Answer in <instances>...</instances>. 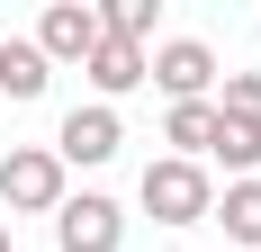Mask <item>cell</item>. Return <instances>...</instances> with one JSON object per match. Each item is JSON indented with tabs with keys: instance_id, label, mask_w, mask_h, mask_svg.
Masks as SVG:
<instances>
[{
	"instance_id": "obj_1",
	"label": "cell",
	"mask_w": 261,
	"mask_h": 252,
	"mask_svg": "<svg viewBox=\"0 0 261 252\" xmlns=\"http://www.w3.org/2000/svg\"><path fill=\"white\" fill-rule=\"evenodd\" d=\"M207 207H216V189H207V162H144V216L153 225H207Z\"/></svg>"
},
{
	"instance_id": "obj_2",
	"label": "cell",
	"mask_w": 261,
	"mask_h": 252,
	"mask_svg": "<svg viewBox=\"0 0 261 252\" xmlns=\"http://www.w3.org/2000/svg\"><path fill=\"white\" fill-rule=\"evenodd\" d=\"M0 207H9V216H54V207H63V162H54L45 144H9V162H0Z\"/></svg>"
},
{
	"instance_id": "obj_3",
	"label": "cell",
	"mask_w": 261,
	"mask_h": 252,
	"mask_svg": "<svg viewBox=\"0 0 261 252\" xmlns=\"http://www.w3.org/2000/svg\"><path fill=\"white\" fill-rule=\"evenodd\" d=\"M117 144H126L117 108H99V99H90V108H72V117L54 126V144H45V153H54V162H81V171H99V162H108Z\"/></svg>"
},
{
	"instance_id": "obj_4",
	"label": "cell",
	"mask_w": 261,
	"mask_h": 252,
	"mask_svg": "<svg viewBox=\"0 0 261 252\" xmlns=\"http://www.w3.org/2000/svg\"><path fill=\"white\" fill-rule=\"evenodd\" d=\"M144 81H162L171 108H180V99H207V90H216V54L198 45V36H171V45L144 54Z\"/></svg>"
},
{
	"instance_id": "obj_5",
	"label": "cell",
	"mask_w": 261,
	"mask_h": 252,
	"mask_svg": "<svg viewBox=\"0 0 261 252\" xmlns=\"http://www.w3.org/2000/svg\"><path fill=\"white\" fill-rule=\"evenodd\" d=\"M117 234H126V216H117V198H99V189H81V198L54 207V243L63 252H117Z\"/></svg>"
},
{
	"instance_id": "obj_6",
	"label": "cell",
	"mask_w": 261,
	"mask_h": 252,
	"mask_svg": "<svg viewBox=\"0 0 261 252\" xmlns=\"http://www.w3.org/2000/svg\"><path fill=\"white\" fill-rule=\"evenodd\" d=\"M27 45L45 54V63H90V45H99V9H90V0H54L45 27H36Z\"/></svg>"
},
{
	"instance_id": "obj_7",
	"label": "cell",
	"mask_w": 261,
	"mask_h": 252,
	"mask_svg": "<svg viewBox=\"0 0 261 252\" xmlns=\"http://www.w3.org/2000/svg\"><path fill=\"white\" fill-rule=\"evenodd\" d=\"M81 72H90V90H99V108H108L117 90H135V81H144V45H126V36H99Z\"/></svg>"
},
{
	"instance_id": "obj_8",
	"label": "cell",
	"mask_w": 261,
	"mask_h": 252,
	"mask_svg": "<svg viewBox=\"0 0 261 252\" xmlns=\"http://www.w3.org/2000/svg\"><path fill=\"white\" fill-rule=\"evenodd\" d=\"M162 144H171V162H207V144H216V99H180L171 117H162Z\"/></svg>"
},
{
	"instance_id": "obj_9",
	"label": "cell",
	"mask_w": 261,
	"mask_h": 252,
	"mask_svg": "<svg viewBox=\"0 0 261 252\" xmlns=\"http://www.w3.org/2000/svg\"><path fill=\"white\" fill-rule=\"evenodd\" d=\"M207 216L225 225V243H243V252H261V180H225V198H216Z\"/></svg>"
},
{
	"instance_id": "obj_10",
	"label": "cell",
	"mask_w": 261,
	"mask_h": 252,
	"mask_svg": "<svg viewBox=\"0 0 261 252\" xmlns=\"http://www.w3.org/2000/svg\"><path fill=\"white\" fill-rule=\"evenodd\" d=\"M45 81H54L45 54L27 45V36H0V90H9V99H45Z\"/></svg>"
},
{
	"instance_id": "obj_11",
	"label": "cell",
	"mask_w": 261,
	"mask_h": 252,
	"mask_svg": "<svg viewBox=\"0 0 261 252\" xmlns=\"http://www.w3.org/2000/svg\"><path fill=\"white\" fill-rule=\"evenodd\" d=\"M216 162H225V171L234 180H261V126H234V117H216Z\"/></svg>"
},
{
	"instance_id": "obj_12",
	"label": "cell",
	"mask_w": 261,
	"mask_h": 252,
	"mask_svg": "<svg viewBox=\"0 0 261 252\" xmlns=\"http://www.w3.org/2000/svg\"><path fill=\"white\" fill-rule=\"evenodd\" d=\"M153 9H162V0H108V9H99V36L144 45V36H153Z\"/></svg>"
},
{
	"instance_id": "obj_13",
	"label": "cell",
	"mask_w": 261,
	"mask_h": 252,
	"mask_svg": "<svg viewBox=\"0 0 261 252\" xmlns=\"http://www.w3.org/2000/svg\"><path fill=\"white\" fill-rule=\"evenodd\" d=\"M216 117L261 126V72H225V90H216Z\"/></svg>"
},
{
	"instance_id": "obj_14",
	"label": "cell",
	"mask_w": 261,
	"mask_h": 252,
	"mask_svg": "<svg viewBox=\"0 0 261 252\" xmlns=\"http://www.w3.org/2000/svg\"><path fill=\"white\" fill-rule=\"evenodd\" d=\"M0 252H9V225H0Z\"/></svg>"
}]
</instances>
